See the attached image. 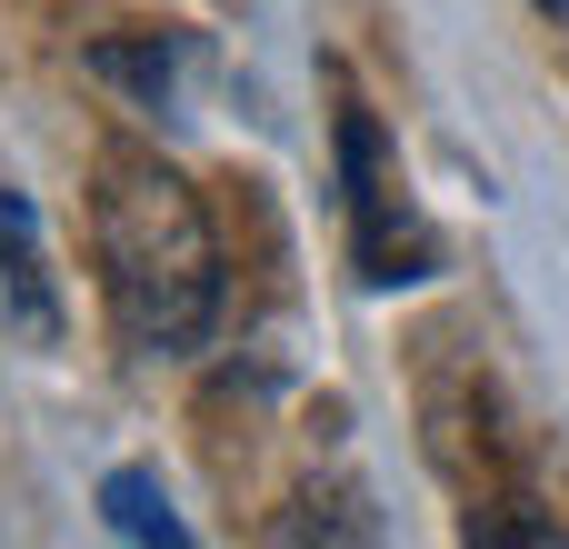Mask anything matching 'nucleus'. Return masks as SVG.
Wrapping results in <instances>:
<instances>
[{"label": "nucleus", "instance_id": "5", "mask_svg": "<svg viewBox=\"0 0 569 549\" xmlns=\"http://www.w3.org/2000/svg\"><path fill=\"white\" fill-rule=\"evenodd\" d=\"M90 70H100V80H130V90L160 110V100H170V70H180V40H140V50H130V40H100Z\"/></svg>", "mask_w": 569, "mask_h": 549}, {"label": "nucleus", "instance_id": "4", "mask_svg": "<svg viewBox=\"0 0 569 549\" xmlns=\"http://www.w3.org/2000/svg\"><path fill=\"white\" fill-rule=\"evenodd\" d=\"M100 520H110L120 540H140V549H180L190 540V520L170 510L160 470H110V480H100Z\"/></svg>", "mask_w": 569, "mask_h": 549}, {"label": "nucleus", "instance_id": "1", "mask_svg": "<svg viewBox=\"0 0 569 549\" xmlns=\"http://www.w3.org/2000/svg\"><path fill=\"white\" fill-rule=\"evenodd\" d=\"M90 260H100V290H110V320H120L130 350L190 360L220 330V240H210L200 190L160 150H130V140L100 150Z\"/></svg>", "mask_w": 569, "mask_h": 549}, {"label": "nucleus", "instance_id": "3", "mask_svg": "<svg viewBox=\"0 0 569 549\" xmlns=\"http://www.w3.org/2000/svg\"><path fill=\"white\" fill-rule=\"evenodd\" d=\"M0 320L30 340V350H60V270L40 250V220L20 190H0Z\"/></svg>", "mask_w": 569, "mask_h": 549}, {"label": "nucleus", "instance_id": "2", "mask_svg": "<svg viewBox=\"0 0 569 549\" xmlns=\"http://www.w3.org/2000/svg\"><path fill=\"white\" fill-rule=\"evenodd\" d=\"M340 210H350V260H360L370 290L430 280V260H440L430 220H420V200H410L380 120H370V100H350V90H340Z\"/></svg>", "mask_w": 569, "mask_h": 549}, {"label": "nucleus", "instance_id": "6", "mask_svg": "<svg viewBox=\"0 0 569 549\" xmlns=\"http://www.w3.org/2000/svg\"><path fill=\"white\" fill-rule=\"evenodd\" d=\"M460 540H470V549H560L569 520H540V510H470Z\"/></svg>", "mask_w": 569, "mask_h": 549}, {"label": "nucleus", "instance_id": "7", "mask_svg": "<svg viewBox=\"0 0 569 549\" xmlns=\"http://www.w3.org/2000/svg\"><path fill=\"white\" fill-rule=\"evenodd\" d=\"M540 10H569V0H540Z\"/></svg>", "mask_w": 569, "mask_h": 549}]
</instances>
